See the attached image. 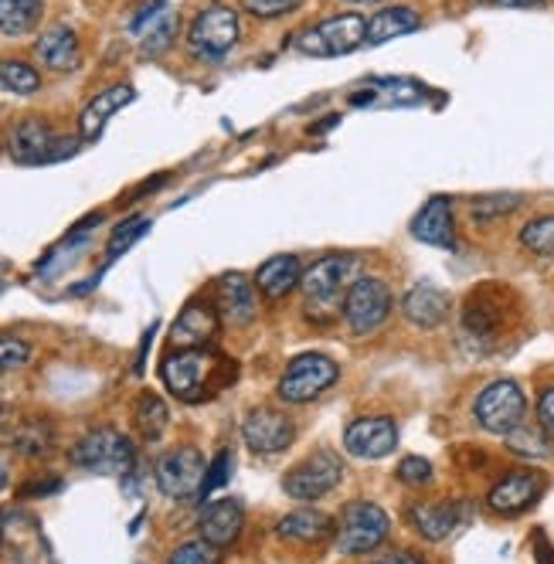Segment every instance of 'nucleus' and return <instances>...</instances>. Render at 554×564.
Returning a JSON list of instances; mask_svg holds the SVG:
<instances>
[{"label":"nucleus","instance_id":"obj_1","mask_svg":"<svg viewBox=\"0 0 554 564\" xmlns=\"http://www.w3.org/2000/svg\"><path fill=\"white\" fill-rule=\"evenodd\" d=\"M161 378L167 391L181 401H208L221 388H228L239 378V365L228 357H221L215 347H191V350H171L161 365Z\"/></svg>","mask_w":554,"mask_h":564},{"label":"nucleus","instance_id":"obj_2","mask_svg":"<svg viewBox=\"0 0 554 564\" xmlns=\"http://www.w3.org/2000/svg\"><path fill=\"white\" fill-rule=\"evenodd\" d=\"M8 150L18 164L37 167V164H55V160L72 156L78 150V140L55 133L42 116H24L8 133Z\"/></svg>","mask_w":554,"mask_h":564},{"label":"nucleus","instance_id":"obj_3","mask_svg":"<svg viewBox=\"0 0 554 564\" xmlns=\"http://www.w3.org/2000/svg\"><path fill=\"white\" fill-rule=\"evenodd\" d=\"M365 31H368V21L361 14H337L313 28H303L293 37V48L309 58H340L365 45Z\"/></svg>","mask_w":554,"mask_h":564},{"label":"nucleus","instance_id":"obj_4","mask_svg":"<svg viewBox=\"0 0 554 564\" xmlns=\"http://www.w3.org/2000/svg\"><path fill=\"white\" fill-rule=\"evenodd\" d=\"M68 459L78 469H89V473H106V476H123L133 469L137 463V449L130 435L116 432V429H96L89 435H83L72 446Z\"/></svg>","mask_w":554,"mask_h":564},{"label":"nucleus","instance_id":"obj_5","mask_svg":"<svg viewBox=\"0 0 554 564\" xmlns=\"http://www.w3.org/2000/svg\"><path fill=\"white\" fill-rule=\"evenodd\" d=\"M337 378H340L337 360L309 350L290 360L280 384H275V394H280L286 405H306V401L321 398L330 384H337Z\"/></svg>","mask_w":554,"mask_h":564},{"label":"nucleus","instance_id":"obj_6","mask_svg":"<svg viewBox=\"0 0 554 564\" xmlns=\"http://www.w3.org/2000/svg\"><path fill=\"white\" fill-rule=\"evenodd\" d=\"M391 316V290L378 275H358L344 293V324L354 337H371Z\"/></svg>","mask_w":554,"mask_h":564},{"label":"nucleus","instance_id":"obj_7","mask_svg":"<svg viewBox=\"0 0 554 564\" xmlns=\"http://www.w3.org/2000/svg\"><path fill=\"white\" fill-rule=\"evenodd\" d=\"M472 415H477L480 429H487L490 435H510L518 425H524L528 398L518 381L500 378V381H490L477 394V401H472Z\"/></svg>","mask_w":554,"mask_h":564},{"label":"nucleus","instance_id":"obj_8","mask_svg":"<svg viewBox=\"0 0 554 564\" xmlns=\"http://www.w3.org/2000/svg\"><path fill=\"white\" fill-rule=\"evenodd\" d=\"M388 531H391V520L378 503L354 500L344 507V513L337 520V531H334L337 551L340 554H368L388 538Z\"/></svg>","mask_w":554,"mask_h":564},{"label":"nucleus","instance_id":"obj_9","mask_svg":"<svg viewBox=\"0 0 554 564\" xmlns=\"http://www.w3.org/2000/svg\"><path fill=\"white\" fill-rule=\"evenodd\" d=\"M239 31H242L239 14H235L228 4H208L202 14L191 21L187 48L194 52V58L218 62L235 48V42H239Z\"/></svg>","mask_w":554,"mask_h":564},{"label":"nucleus","instance_id":"obj_10","mask_svg":"<svg viewBox=\"0 0 554 564\" xmlns=\"http://www.w3.org/2000/svg\"><path fill=\"white\" fill-rule=\"evenodd\" d=\"M340 479H344V459L334 449H316L286 473L283 490L300 503H313V500H324L330 490H337Z\"/></svg>","mask_w":554,"mask_h":564},{"label":"nucleus","instance_id":"obj_11","mask_svg":"<svg viewBox=\"0 0 554 564\" xmlns=\"http://www.w3.org/2000/svg\"><path fill=\"white\" fill-rule=\"evenodd\" d=\"M358 272V259L354 256H324V259H316L303 279H300V290L306 296V310H327L334 306L344 290H350V282L358 279L354 275Z\"/></svg>","mask_w":554,"mask_h":564},{"label":"nucleus","instance_id":"obj_12","mask_svg":"<svg viewBox=\"0 0 554 564\" xmlns=\"http://www.w3.org/2000/svg\"><path fill=\"white\" fill-rule=\"evenodd\" d=\"M205 473H208V463H205L202 449L181 446L156 463V490H161L167 500H197Z\"/></svg>","mask_w":554,"mask_h":564},{"label":"nucleus","instance_id":"obj_13","mask_svg":"<svg viewBox=\"0 0 554 564\" xmlns=\"http://www.w3.org/2000/svg\"><path fill=\"white\" fill-rule=\"evenodd\" d=\"M344 449L354 459H384L399 449V425H394L388 415L354 419L344 429Z\"/></svg>","mask_w":554,"mask_h":564},{"label":"nucleus","instance_id":"obj_14","mask_svg":"<svg viewBox=\"0 0 554 564\" xmlns=\"http://www.w3.org/2000/svg\"><path fill=\"white\" fill-rule=\"evenodd\" d=\"M215 306L228 327H249L259 316V290L242 272H225L215 282Z\"/></svg>","mask_w":554,"mask_h":564},{"label":"nucleus","instance_id":"obj_15","mask_svg":"<svg viewBox=\"0 0 554 564\" xmlns=\"http://www.w3.org/2000/svg\"><path fill=\"white\" fill-rule=\"evenodd\" d=\"M507 324V293L500 286L477 290L463 306V330L472 340L490 344Z\"/></svg>","mask_w":554,"mask_h":564},{"label":"nucleus","instance_id":"obj_16","mask_svg":"<svg viewBox=\"0 0 554 564\" xmlns=\"http://www.w3.org/2000/svg\"><path fill=\"white\" fill-rule=\"evenodd\" d=\"M242 438H246V446L252 453L275 456V453L290 449V442L296 438V425H293L290 415L275 412V409H256L242 422Z\"/></svg>","mask_w":554,"mask_h":564},{"label":"nucleus","instance_id":"obj_17","mask_svg":"<svg viewBox=\"0 0 554 564\" xmlns=\"http://www.w3.org/2000/svg\"><path fill=\"white\" fill-rule=\"evenodd\" d=\"M133 37L140 42V52L156 58V55H164L171 45H174V37H177V14L174 8L167 4V0H153V4H143L140 14L133 18L130 24Z\"/></svg>","mask_w":554,"mask_h":564},{"label":"nucleus","instance_id":"obj_18","mask_svg":"<svg viewBox=\"0 0 554 564\" xmlns=\"http://www.w3.org/2000/svg\"><path fill=\"white\" fill-rule=\"evenodd\" d=\"M541 490H544V479L534 469H513L493 482V490L487 494V507L500 517L524 513L528 507L537 503Z\"/></svg>","mask_w":554,"mask_h":564},{"label":"nucleus","instance_id":"obj_19","mask_svg":"<svg viewBox=\"0 0 554 564\" xmlns=\"http://www.w3.org/2000/svg\"><path fill=\"white\" fill-rule=\"evenodd\" d=\"M218 306L208 300H191L181 316L174 319V330H171V344L174 350H191V347H211V340L218 337Z\"/></svg>","mask_w":554,"mask_h":564},{"label":"nucleus","instance_id":"obj_20","mask_svg":"<svg viewBox=\"0 0 554 564\" xmlns=\"http://www.w3.org/2000/svg\"><path fill=\"white\" fill-rule=\"evenodd\" d=\"M412 531L425 541H446L456 528L459 520L466 517V507L459 500H435V503H412L405 510Z\"/></svg>","mask_w":554,"mask_h":564},{"label":"nucleus","instance_id":"obj_21","mask_svg":"<svg viewBox=\"0 0 554 564\" xmlns=\"http://www.w3.org/2000/svg\"><path fill=\"white\" fill-rule=\"evenodd\" d=\"M197 528H202V538L208 544H215L218 551L239 541L242 528H246V510L235 497H225V500H215L202 510V520H197Z\"/></svg>","mask_w":554,"mask_h":564},{"label":"nucleus","instance_id":"obj_22","mask_svg":"<svg viewBox=\"0 0 554 564\" xmlns=\"http://www.w3.org/2000/svg\"><path fill=\"white\" fill-rule=\"evenodd\" d=\"M412 235L425 246L453 249L456 246V221H453V200L449 197H428L425 208L412 218Z\"/></svg>","mask_w":554,"mask_h":564},{"label":"nucleus","instance_id":"obj_23","mask_svg":"<svg viewBox=\"0 0 554 564\" xmlns=\"http://www.w3.org/2000/svg\"><path fill=\"white\" fill-rule=\"evenodd\" d=\"M449 310H453V300L449 293L428 286V282H419V286H412L402 300V313L412 327L419 330H435L443 327L449 319Z\"/></svg>","mask_w":554,"mask_h":564},{"label":"nucleus","instance_id":"obj_24","mask_svg":"<svg viewBox=\"0 0 554 564\" xmlns=\"http://www.w3.org/2000/svg\"><path fill=\"white\" fill-rule=\"evenodd\" d=\"M133 99H137V93L127 83L123 86H109L99 96H93V102L83 109V116H78V137H83L86 143L89 140H99V133L106 130L109 119L120 112L123 106H130Z\"/></svg>","mask_w":554,"mask_h":564},{"label":"nucleus","instance_id":"obj_25","mask_svg":"<svg viewBox=\"0 0 554 564\" xmlns=\"http://www.w3.org/2000/svg\"><path fill=\"white\" fill-rule=\"evenodd\" d=\"M34 55L52 72H75L78 62H83L78 37L68 24H52L48 31H42V37L34 42Z\"/></svg>","mask_w":554,"mask_h":564},{"label":"nucleus","instance_id":"obj_26","mask_svg":"<svg viewBox=\"0 0 554 564\" xmlns=\"http://www.w3.org/2000/svg\"><path fill=\"white\" fill-rule=\"evenodd\" d=\"M303 279V265L296 256H272L256 269V290L265 300H283L290 296Z\"/></svg>","mask_w":554,"mask_h":564},{"label":"nucleus","instance_id":"obj_27","mask_svg":"<svg viewBox=\"0 0 554 564\" xmlns=\"http://www.w3.org/2000/svg\"><path fill=\"white\" fill-rule=\"evenodd\" d=\"M422 28V18L415 8L409 4H394V8H384L378 11L371 21H368V31H365V45H384L391 37H405L412 31Z\"/></svg>","mask_w":554,"mask_h":564},{"label":"nucleus","instance_id":"obj_28","mask_svg":"<svg viewBox=\"0 0 554 564\" xmlns=\"http://www.w3.org/2000/svg\"><path fill=\"white\" fill-rule=\"evenodd\" d=\"M334 520L324 510H313V507H300L293 513H286L280 520V534L286 541H300V544H316V541H327L334 534Z\"/></svg>","mask_w":554,"mask_h":564},{"label":"nucleus","instance_id":"obj_29","mask_svg":"<svg viewBox=\"0 0 554 564\" xmlns=\"http://www.w3.org/2000/svg\"><path fill=\"white\" fill-rule=\"evenodd\" d=\"M133 422L140 429V435L146 442H156L164 432H167V422H171V412H167V401L153 391H143L133 405Z\"/></svg>","mask_w":554,"mask_h":564},{"label":"nucleus","instance_id":"obj_30","mask_svg":"<svg viewBox=\"0 0 554 564\" xmlns=\"http://www.w3.org/2000/svg\"><path fill=\"white\" fill-rule=\"evenodd\" d=\"M45 0H0V31L21 37L34 31V24L42 21Z\"/></svg>","mask_w":554,"mask_h":564},{"label":"nucleus","instance_id":"obj_31","mask_svg":"<svg viewBox=\"0 0 554 564\" xmlns=\"http://www.w3.org/2000/svg\"><path fill=\"white\" fill-rule=\"evenodd\" d=\"M55 446V429L45 422V419H34V422H24L18 432H14V449L28 459H37V456H48Z\"/></svg>","mask_w":554,"mask_h":564},{"label":"nucleus","instance_id":"obj_32","mask_svg":"<svg viewBox=\"0 0 554 564\" xmlns=\"http://www.w3.org/2000/svg\"><path fill=\"white\" fill-rule=\"evenodd\" d=\"M37 86H42V75H37L28 62H18V58L0 62V93H11V96H34Z\"/></svg>","mask_w":554,"mask_h":564},{"label":"nucleus","instance_id":"obj_33","mask_svg":"<svg viewBox=\"0 0 554 564\" xmlns=\"http://www.w3.org/2000/svg\"><path fill=\"white\" fill-rule=\"evenodd\" d=\"M521 246L534 256H544V259H554V215H541V218H531L524 228H521Z\"/></svg>","mask_w":554,"mask_h":564},{"label":"nucleus","instance_id":"obj_34","mask_svg":"<svg viewBox=\"0 0 554 564\" xmlns=\"http://www.w3.org/2000/svg\"><path fill=\"white\" fill-rule=\"evenodd\" d=\"M507 438V446L510 453H518V456H528V459H544L551 456V446H547V432L537 425V429H528V425H518Z\"/></svg>","mask_w":554,"mask_h":564},{"label":"nucleus","instance_id":"obj_35","mask_svg":"<svg viewBox=\"0 0 554 564\" xmlns=\"http://www.w3.org/2000/svg\"><path fill=\"white\" fill-rule=\"evenodd\" d=\"M513 208H521V194H487V197H477V200H472V205H469V215L484 225V221H493V218H500V215H510Z\"/></svg>","mask_w":554,"mask_h":564},{"label":"nucleus","instance_id":"obj_36","mask_svg":"<svg viewBox=\"0 0 554 564\" xmlns=\"http://www.w3.org/2000/svg\"><path fill=\"white\" fill-rule=\"evenodd\" d=\"M167 564H218V547L208 544L205 538L197 541H184L181 547L171 551Z\"/></svg>","mask_w":554,"mask_h":564},{"label":"nucleus","instance_id":"obj_37","mask_svg":"<svg viewBox=\"0 0 554 564\" xmlns=\"http://www.w3.org/2000/svg\"><path fill=\"white\" fill-rule=\"evenodd\" d=\"M146 228H150V218H130V221H123L120 228H116L112 238H109V246H106L109 262H112V259H120Z\"/></svg>","mask_w":554,"mask_h":564},{"label":"nucleus","instance_id":"obj_38","mask_svg":"<svg viewBox=\"0 0 554 564\" xmlns=\"http://www.w3.org/2000/svg\"><path fill=\"white\" fill-rule=\"evenodd\" d=\"M231 466H235L231 453L221 449V453L208 463V473H205V482H202V494H197V500H208L218 487H225L228 476H231Z\"/></svg>","mask_w":554,"mask_h":564},{"label":"nucleus","instance_id":"obj_39","mask_svg":"<svg viewBox=\"0 0 554 564\" xmlns=\"http://www.w3.org/2000/svg\"><path fill=\"white\" fill-rule=\"evenodd\" d=\"M296 8H303V0H242V11H249L259 21H275V18H286Z\"/></svg>","mask_w":554,"mask_h":564},{"label":"nucleus","instance_id":"obj_40","mask_svg":"<svg viewBox=\"0 0 554 564\" xmlns=\"http://www.w3.org/2000/svg\"><path fill=\"white\" fill-rule=\"evenodd\" d=\"M31 347L21 337H0V371H18L28 365Z\"/></svg>","mask_w":554,"mask_h":564},{"label":"nucleus","instance_id":"obj_41","mask_svg":"<svg viewBox=\"0 0 554 564\" xmlns=\"http://www.w3.org/2000/svg\"><path fill=\"white\" fill-rule=\"evenodd\" d=\"M394 473H399V479L409 482V487H425V482L432 479V463L422 456H405Z\"/></svg>","mask_w":554,"mask_h":564},{"label":"nucleus","instance_id":"obj_42","mask_svg":"<svg viewBox=\"0 0 554 564\" xmlns=\"http://www.w3.org/2000/svg\"><path fill=\"white\" fill-rule=\"evenodd\" d=\"M537 425L554 438V388H544L537 398Z\"/></svg>","mask_w":554,"mask_h":564},{"label":"nucleus","instance_id":"obj_43","mask_svg":"<svg viewBox=\"0 0 554 564\" xmlns=\"http://www.w3.org/2000/svg\"><path fill=\"white\" fill-rule=\"evenodd\" d=\"M534 557L537 564H554V547L544 534H534Z\"/></svg>","mask_w":554,"mask_h":564},{"label":"nucleus","instance_id":"obj_44","mask_svg":"<svg viewBox=\"0 0 554 564\" xmlns=\"http://www.w3.org/2000/svg\"><path fill=\"white\" fill-rule=\"evenodd\" d=\"M371 564H425L419 554L412 551H399V554H384V557H374Z\"/></svg>","mask_w":554,"mask_h":564},{"label":"nucleus","instance_id":"obj_45","mask_svg":"<svg viewBox=\"0 0 554 564\" xmlns=\"http://www.w3.org/2000/svg\"><path fill=\"white\" fill-rule=\"evenodd\" d=\"M500 8H541L547 0H497Z\"/></svg>","mask_w":554,"mask_h":564},{"label":"nucleus","instance_id":"obj_46","mask_svg":"<svg viewBox=\"0 0 554 564\" xmlns=\"http://www.w3.org/2000/svg\"><path fill=\"white\" fill-rule=\"evenodd\" d=\"M8 482V469H4V463H0V487Z\"/></svg>","mask_w":554,"mask_h":564},{"label":"nucleus","instance_id":"obj_47","mask_svg":"<svg viewBox=\"0 0 554 564\" xmlns=\"http://www.w3.org/2000/svg\"><path fill=\"white\" fill-rule=\"evenodd\" d=\"M350 4H378V0H350Z\"/></svg>","mask_w":554,"mask_h":564},{"label":"nucleus","instance_id":"obj_48","mask_svg":"<svg viewBox=\"0 0 554 564\" xmlns=\"http://www.w3.org/2000/svg\"><path fill=\"white\" fill-rule=\"evenodd\" d=\"M477 4H497V0H477Z\"/></svg>","mask_w":554,"mask_h":564}]
</instances>
